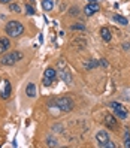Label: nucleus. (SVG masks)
Segmentation results:
<instances>
[{"instance_id": "16", "label": "nucleus", "mask_w": 130, "mask_h": 148, "mask_svg": "<svg viewBox=\"0 0 130 148\" xmlns=\"http://www.w3.org/2000/svg\"><path fill=\"white\" fill-rule=\"evenodd\" d=\"M124 147L126 148L130 147V132H129V129L124 130Z\"/></svg>"}, {"instance_id": "25", "label": "nucleus", "mask_w": 130, "mask_h": 148, "mask_svg": "<svg viewBox=\"0 0 130 148\" xmlns=\"http://www.w3.org/2000/svg\"><path fill=\"white\" fill-rule=\"evenodd\" d=\"M48 144H49L51 147H55V145H57V144H55V142L53 141V139H48Z\"/></svg>"}, {"instance_id": "22", "label": "nucleus", "mask_w": 130, "mask_h": 148, "mask_svg": "<svg viewBox=\"0 0 130 148\" xmlns=\"http://www.w3.org/2000/svg\"><path fill=\"white\" fill-rule=\"evenodd\" d=\"M25 9H27V14H29V15H33V14H34V9H33L31 5H27V6H25Z\"/></svg>"}, {"instance_id": "27", "label": "nucleus", "mask_w": 130, "mask_h": 148, "mask_svg": "<svg viewBox=\"0 0 130 148\" xmlns=\"http://www.w3.org/2000/svg\"><path fill=\"white\" fill-rule=\"evenodd\" d=\"M88 2H97V0H88Z\"/></svg>"}, {"instance_id": "3", "label": "nucleus", "mask_w": 130, "mask_h": 148, "mask_svg": "<svg viewBox=\"0 0 130 148\" xmlns=\"http://www.w3.org/2000/svg\"><path fill=\"white\" fill-rule=\"evenodd\" d=\"M55 106L58 109L64 111V112H69V111L73 109V102L69 99V97H60V99L55 100Z\"/></svg>"}, {"instance_id": "24", "label": "nucleus", "mask_w": 130, "mask_h": 148, "mask_svg": "<svg viewBox=\"0 0 130 148\" xmlns=\"http://www.w3.org/2000/svg\"><path fill=\"white\" fill-rule=\"evenodd\" d=\"M100 66L102 67H108V62L106 60H100Z\"/></svg>"}, {"instance_id": "6", "label": "nucleus", "mask_w": 130, "mask_h": 148, "mask_svg": "<svg viewBox=\"0 0 130 148\" xmlns=\"http://www.w3.org/2000/svg\"><path fill=\"white\" fill-rule=\"evenodd\" d=\"M99 9H100V6H99L96 2H90L88 5L84 8V14H85L87 16H91L93 14H96Z\"/></svg>"}, {"instance_id": "13", "label": "nucleus", "mask_w": 130, "mask_h": 148, "mask_svg": "<svg viewBox=\"0 0 130 148\" xmlns=\"http://www.w3.org/2000/svg\"><path fill=\"white\" fill-rule=\"evenodd\" d=\"M114 21L123 24V25H127V24H129L127 18H126V16H123V15H114Z\"/></svg>"}, {"instance_id": "26", "label": "nucleus", "mask_w": 130, "mask_h": 148, "mask_svg": "<svg viewBox=\"0 0 130 148\" xmlns=\"http://www.w3.org/2000/svg\"><path fill=\"white\" fill-rule=\"evenodd\" d=\"M11 0H0V3H9Z\"/></svg>"}, {"instance_id": "8", "label": "nucleus", "mask_w": 130, "mask_h": 148, "mask_svg": "<svg viewBox=\"0 0 130 148\" xmlns=\"http://www.w3.org/2000/svg\"><path fill=\"white\" fill-rule=\"evenodd\" d=\"M100 36H102V39L105 40V42H109L111 40V30L108 29V27H102L100 29Z\"/></svg>"}, {"instance_id": "10", "label": "nucleus", "mask_w": 130, "mask_h": 148, "mask_svg": "<svg viewBox=\"0 0 130 148\" xmlns=\"http://www.w3.org/2000/svg\"><path fill=\"white\" fill-rule=\"evenodd\" d=\"M25 94H27L29 97H34V96H36V85H34L33 82H30L27 85V88H25Z\"/></svg>"}, {"instance_id": "21", "label": "nucleus", "mask_w": 130, "mask_h": 148, "mask_svg": "<svg viewBox=\"0 0 130 148\" xmlns=\"http://www.w3.org/2000/svg\"><path fill=\"white\" fill-rule=\"evenodd\" d=\"M2 42L5 43V47H6L8 49L11 48V42H9V39H8V38H2Z\"/></svg>"}, {"instance_id": "20", "label": "nucleus", "mask_w": 130, "mask_h": 148, "mask_svg": "<svg viewBox=\"0 0 130 148\" xmlns=\"http://www.w3.org/2000/svg\"><path fill=\"white\" fill-rule=\"evenodd\" d=\"M51 84H53V79H51V78H43V85H45V87H49Z\"/></svg>"}, {"instance_id": "7", "label": "nucleus", "mask_w": 130, "mask_h": 148, "mask_svg": "<svg viewBox=\"0 0 130 148\" xmlns=\"http://www.w3.org/2000/svg\"><path fill=\"white\" fill-rule=\"evenodd\" d=\"M105 124H106V127H109V129H115V126H117V118L114 117V115H106L105 117Z\"/></svg>"}, {"instance_id": "4", "label": "nucleus", "mask_w": 130, "mask_h": 148, "mask_svg": "<svg viewBox=\"0 0 130 148\" xmlns=\"http://www.w3.org/2000/svg\"><path fill=\"white\" fill-rule=\"evenodd\" d=\"M112 109H114V112H115V115L120 118V120H126L127 118V115H129V111L121 105V103H117V102H112L111 105H109Z\"/></svg>"}, {"instance_id": "1", "label": "nucleus", "mask_w": 130, "mask_h": 148, "mask_svg": "<svg viewBox=\"0 0 130 148\" xmlns=\"http://www.w3.org/2000/svg\"><path fill=\"white\" fill-rule=\"evenodd\" d=\"M6 33L9 34L11 38H18L24 33V27L20 21H9L6 24Z\"/></svg>"}, {"instance_id": "5", "label": "nucleus", "mask_w": 130, "mask_h": 148, "mask_svg": "<svg viewBox=\"0 0 130 148\" xmlns=\"http://www.w3.org/2000/svg\"><path fill=\"white\" fill-rule=\"evenodd\" d=\"M11 91H12L11 82L8 81V79H3L2 82H0V97H2L3 100L9 99V96H11Z\"/></svg>"}, {"instance_id": "11", "label": "nucleus", "mask_w": 130, "mask_h": 148, "mask_svg": "<svg viewBox=\"0 0 130 148\" xmlns=\"http://www.w3.org/2000/svg\"><path fill=\"white\" fill-rule=\"evenodd\" d=\"M58 76L62 78L64 82H67V84H70V82H72V76L69 75L66 71H58Z\"/></svg>"}, {"instance_id": "18", "label": "nucleus", "mask_w": 130, "mask_h": 148, "mask_svg": "<svg viewBox=\"0 0 130 148\" xmlns=\"http://www.w3.org/2000/svg\"><path fill=\"white\" fill-rule=\"evenodd\" d=\"M9 8H11V11H14V12H21V9H20V6L16 5V3H9Z\"/></svg>"}, {"instance_id": "17", "label": "nucleus", "mask_w": 130, "mask_h": 148, "mask_svg": "<svg viewBox=\"0 0 130 148\" xmlns=\"http://www.w3.org/2000/svg\"><path fill=\"white\" fill-rule=\"evenodd\" d=\"M99 145H100L102 148H115V144H114V142H111L109 139H108V141H105V142H100Z\"/></svg>"}, {"instance_id": "2", "label": "nucleus", "mask_w": 130, "mask_h": 148, "mask_svg": "<svg viewBox=\"0 0 130 148\" xmlns=\"http://www.w3.org/2000/svg\"><path fill=\"white\" fill-rule=\"evenodd\" d=\"M23 58V53H20V51H11L9 54H5L2 57V64L5 66H12L15 64L16 62H20V60Z\"/></svg>"}, {"instance_id": "14", "label": "nucleus", "mask_w": 130, "mask_h": 148, "mask_svg": "<svg viewBox=\"0 0 130 148\" xmlns=\"http://www.w3.org/2000/svg\"><path fill=\"white\" fill-rule=\"evenodd\" d=\"M42 8H43V11H51L53 9V0H43L42 2Z\"/></svg>"}, {"instance_id": "9", "label": "nucleus", "mask_w": 130, "mask_h": 148, "mask_svg": "<svg viewBox=\"0 0 130 148\" xmlns=\"http://www.w3.org/2000/svg\"><path fill=\"white\" fill-rule=\"evenodd\" d=\"M96 139H97L99 144L100 142H105V141H108V139H109V135H108L106 130H100V132H97V135H96Z\"/></svg>"}, {"instance_id": "15", "label": "nucleus", "mask_w": 130, "mask_h": 148, "mask_svg": "<svg viewBox=\"0 0 130 148\" xmlns=\"http://www.w3.org/2000/svg\"><path fill=\"white\" fill-rule=\"evenodd\" d=\"M55 75H57V72L54 71L53 67H48L47 71H45V76H47V78H51V79H54Z\"/></svg>"}, {"instance_id": "12", "label": "nucleus", "mask_w": 130, "mask_h": 148, "mask_svg": "<svg viewBox=\"0 0 130 148\" xmlns=\"http://www.w3.org/2000/svg\"><path fill=\"white\" fill-rule=\"evenodd\" d=\"M84 67L87 69V71H90V69H93V67H97V62L94 58H91V60H88V62L84 63Z\"/></svg>"}, {"instance_id": "19", "label": "nucleus", "mask_w": 130, "mask_h": 148, "mask_svg": "<svg viewBox=\"0 0 130 148\" xmlns=\"http://www.w3.org/2000/svg\"><path fill=\"white\" fill-rule=\"evenodd\" d=\"M70 29H72V30H84L85 25H84V24H73Z\"/></svg>"}, {"instance_id": "23", "label": "nucleus", "mask_w": 130, "mask_h": 148, "mask_svg": "<svg viewBox=\"0 0 130 148\" xmlns=\"http://www.w3.org/2000/svg\"><path fill=\"white\" fill-rule=\"evenodd\" d=\"M6 49H8V48L5 47V43L2 42V39H0V54H3V53H5Z\"/></svg>"}]
</instances>
